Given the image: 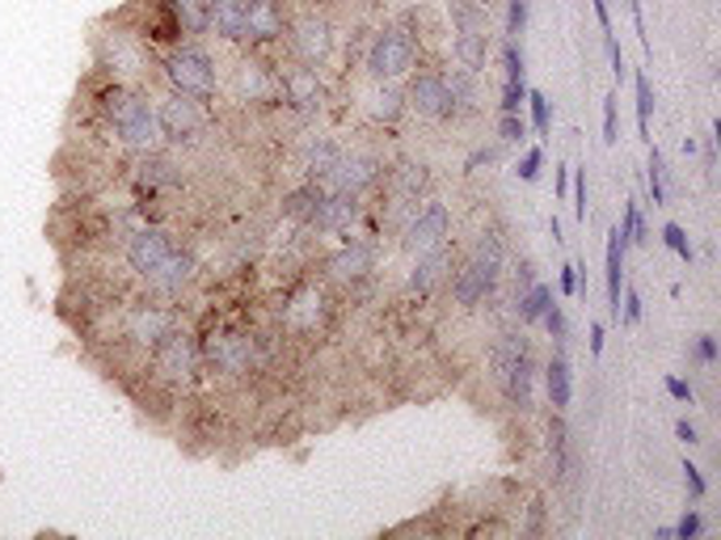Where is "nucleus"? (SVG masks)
<instances>
[{
    "label": "nucleus",
    "mask_w": 721,
    "mask_h": 540,
    "mask_svg": "<svg viewBox=\"0 0 721 540\" xmlns=\"http://www.w3.org/2000/svg\"><path fill=\"white\" fill-rule=\"evenodd\" d=\"M603 338H608L603 325H591V355H603Z\"/></svg>",
    "instance_id": "61"
},
{
    "label": "nucleus",
    "mask_w": 721,
    "mask_h": 540,
    "mask_svg": "<svg viewBox=\"0 0 721 540\" xmlns=\"http://www.w3.org/2000/svg\"><path fill=\"white\" fill-rule=\"evenodd\" d=\"M359 194H346V191H325L321 194V203H316L313 220L321 232H346L350 224L359 220Z\"/></svg>",
    "instance_id": "14"
},
{
    "label": "nucleus",
    "mask_w": 721,
    "mask_h": 540,
    "mask_svg": "<svg viewBox=\"0 0 721 540\" xmlns=\"http://www.w3.org/2000/svg\"><path fill=\"white\" fill-rule=\"evenodd\" d=\"M502 68H506V81H524L528 76V60H524V47L510 38L506 47H502Z\"/></svg>",
    "instance_id": "43"
},
{
    "label": "nucleus",
    "mask_w": 721,
    "mask_h": 540,
    "mask_svg": "<svg viewBox=\"0 0 721 540\" xmlns=\"http://www.w3.org/2000/svg\"><path fill=\"white\" fill-rule=\"evenodd\" d=\"M603 140H608V144L621 140V128H616V97L612 94L603 97Z\"/></svg>",
    "instance_id": "51"
},
{
    "label": "nucleus",
    "mask_w": 721,
    "mask_h": 540,
    "mask_svg": "<svg viewBox=\"0 0 721 540\" xmlns=\"http://www.w3.org/2000/svg\"><path fill=\"white\" fill-rule=\"evenodd\" d=\"M633 85H637V128H641V135L650 140V115H654V85H650V76H646V72H637V76H633Z\"/></svg>",
    "instance_id": "36"
},
{
    "label": "nucleus",
    "mask_w": 721,
    "mask_h": 540,
    "mask_svg": "<svg viewBox=\"0 0 721 540\" xmlns=\"http://www.w3.org/2000/svg\"><path fill=\"white\" fill-rule=\"evenodd\" d=\"M291 47H296V56H300L309 68L325 64L329 51H334V26H329V17L304 13V17L291 26Z\"/></svg>",
    "instance_id": "10"
},
{
    "label": "nucleus",
    "mask_w": 721,
    "mask_h": 540,
    "mask_svg": "<svg viewBox=\"0 0 721 540\" xmlns=\"http://www.w3.org/2000/svg\"><path fill=\"white\" fill-rule=\"evenodd\" d=\"M528 110H532V128L540 140H549L553 135V101L549 94H540V89H528V101H524Z\"/></svg>",
    "instance_id": "35"
},
{
    "label": "nucleus",
    "mask_w": 721,
    "mask_h": 540,
    "mask_svg": "<svg viewBox=\"0 0 721 540\" xmlns=\"http://www.w3.org/2000/svg\"><path fill=\"white\" fill-rule=\"evenodd\" d=\"M283 97H287V106L296 115H316L321 97H325V85H321V76L309 64L291 68V72H283Z\"/></svg>",
    "instance_id": "13"
},
{
    "label": "nucleus",
    "mask_w": 721,
    "mask_h": 540,
    "mask_svg": "<svg viewBox=\"0 0 721 540\" xmlns=\"http://www.w3.org/2000/svg\"><path fill=\"white\" fill-rule=\"evenodd\" d=\"M443 81H447V89H452L456 115H472L477 101H481V94H477V72H469V68H452Z\"/></svg>",
    "instance_id": "26"
},
{
    "label": "nucleus",
    "mask_w": 721,
    "mask_h": 540,
    "mask_svg": "<svg viewBox=\"0 0 721 540\" xmlns=\"http://www.w3.org/2000/svg\"><path fill=\"white\" fill-rule=\"evenodd\" d=\"M372 266H376V245H372V241L343 245L338 254L329 257V275H334V279H343V284H359Z\"/></svg>",
    "instance_id": "16"
},
{
    "label": "nucleus",
    "mask_w": 721,
    "mask_h": 540,
    "mask_svg": "<svg viewBox=\"0 0 721 540\" xmlns=\"http://www.w3.org/2000/svg\"><path fill=\"white\" fill-rule=\"evenodd\" d=\"M536 359H532V350L528 355H519L506 372H502L498 381H502V388H506V397H510V406H519V410H528L532 406V384H536Z\"/></svg>",
    "instance_id": "20"
},
{
    "label": "nucleus",
    "mask_w": 721,
    "mask_h": 540,
    "mask_svg": "<svg viewBox=\"0 0 721 540\" xmlns=\"http://www.w3.org/2000/svg\"><path fill=\"white\" fill-rule=\"evenodd\" d=\"M625 232L621 228H612L608 232V257H603V279H608V309H612V317L621 321V287H625Z\"/></svg>",
    "instance_id": "18"
},
{
    "label": "nucleus",
    "mask_w": 721,
    "mask_h": 540,
    "mask_svg": "<svg viewBox=\"0 0 721 540\" xmlns=\"http://www.w3.org/2000/svg\"><path fill=\"white\" fill-rule=\"evenodd\" d=\"M646 182H650V199H654V207H662V203H666V160H662L659 148L650 153V165H646Z\"/></svg>",
    "instance_id": "39"
},
{
    "label": "nucleus",
    "mask_w": 721,
    "mask_h": 540,
    "mask_svg": "<svg viewBox=\"0 0 721 540\" xmlns=\"http://www.w3.org/2000/svg\"><path fill=\"white\" fill-rule=\"evenodd\" d=\"M692 359H696V363H705V368H709V363H718V338H713V334H696V343H692Z\"/></svg>",
    "instance_id": "50"
},
{
    "label": "nucleus",
    "mask_w": 721,
    "mask_h": 540,
    "mask_svg": "<svg viewBox=\"0 0 721 540\" xmlns=\"http://www.w3.org/2000/svg\"><path fill=\"white\" fill-rule=\"evenodd\" d=\"M401 110H406V94H401V89H393L388 81H380L376 97H372V115L384 119V123H397V119H401Z\"/></svg>",
    "instance_id": "33"
},
{
    "label": "nucleus",
    "mask_w": 721,
    "mask_h": 540,
    "mask_svg": "<svg viewBox=\"0 0 721 540\" xmlns=\"http://www.w3.org/2000/svg\"><path fill=\"white\" fill-rule=\"evenodd\" d=\"M528 140V123L519 119V115H502L498 123V144L506 148V144H524Z\"/></svg>",
    "instance_id": "46"
},
{
    "label": "nucleus",
    "mask_w": 721,
    "mask_h": 540,
    "mask_svg": "<svg viewBox=\"0 0 721 540\" xmlns=\"http://www.w3.org/2000/svg\"><path fill=\"white\" fill-rule=\"evenodd\" d=\"M316 313H321V291H316V287H304L300 300L287 309V321H291V325H313Z\"/></svg>",
    "instance_id": "37"
},
{
    "label": "nucleus",
    "mask_w": 721,
    "mask_h": 540,
    "mask_svg": "<svg viewBox=\"0 0 721 540\" xmlns=\"http://www.w3.org/2000/svg\"><path fill=\"white\" fill-rule=\"evenodd\" d=\"M481 4H490V0H481Z\"/></svg>",
    "instance_id": "63"
},
{
    "label": "nucleus",
    "mask_w": 721,
    "mask_h": 540,
    "mask_svg": "<svg viewBox=\"0 0 721 540\" xmlns=\"http://www.w3.org/2000/svg\"><path fill=\"white\" fill-rule=\"evenodd\" d=\"M178 34H203L207 31V0H169Z\"/></svg>",
    "instance_id": "30"
},
{
    "label": "nucleus",
    "mask_w": 721,
    "mask_h": 540,
    "mask_svg": "<svg viewBox=\"0 0 721 540\" xmlns=\"http://www.w3.org/2000/svg\"><path fill=\"white\" fill-rule=\"evenodd\" d=\"M621 232H625L628 245H646L650 241V228H646V220H641V207L628 199L625 203V224H621Z\"/></svg>",
    "instance_id": "40"
},
{
    "label": "nucleus",
    "mask_w": 721,
    "mask_h": 540,
    "mask_svg": "<svg viewBox=\"0 0 721 540\" xmlns=\"http://www.w3.org/2000/svg\"><path fill=\"white\" fill-rule=\"evenodd\" d=\"M549 304H553V291H549L544 284H532L528 291L515 296V313H519L524 325H536V321L549 313Z\"/></svg>",
    "instance_id": "31"
},
{
    "label": "nucleus",
    "mask_w": 721,
    "mask_h": 540,
    "mask_svg": "<svg viewBox=\"0 0 721 540\" xmlns=\"http://www.w3.org/2000/svg\"><path fill=\"white\" fill-rule=\"evenodd\" d=\"M544 329H549V338L557 343V347H565L569 343V321H565V313H562V304H549V313H544Z\"/></svg>",
    "instance_id": "45"
},
{
    "label": "nucleus",
    "mask_w": 721,
    "mask_h": 540,
    "mask_svg": "<svg viewBox=\"0 0 721 540\" xmlns=\"http://www.w3.org/2000/svg\"><path fill=\"white\" fill-rule=\"evenodd\" d=\"M540 165H544V148H528V153L519 157V165H515V173H519L524 182H536V178H540Z\"/></svg>",
    "instance_id": "49"
},
{
    "label": "nucleus",
    "mask_w": 721,
    "mask_h": 540,
    "mask_svg": "<svg viewBox=\"0 0 721 540\" xmlns=\"http://www.w3.org/2000/svg\"><path fill=\"white\" fill-rule=\"evenodd\" d=\"M666 393H671L675 401H684V406H692V401H696V388H692L688 381H680V376H666Z\"/></svg>",
    "instance_id": "56"
},
{
    "label": "nucleus",
    "mask_w": 721,
    "mask_h": 540,
    "mask_svg": "<svg viewBox=\"0 0 721 540\" xmlns=\"http://www.w3.org/2000/svg\"><path fill=\"white\" fill-rule=\"evenodd\" d=\"M621 313H625L628 325H637V321L646 317V304H641V296H637L633 287H628L625 296H621Z\"/></svg>",
    "instance_id": "52"
},
{
    "label": "nucleus",
    "mask_w": 721,
    "mask_h": 540,
    "mask_svg": "<svg viewBox=\"0 0 721 540\" xmlns=\"http://www.w3.org/2000/svg\"><path fill=\"white\" fill-rule=\"evenodd\" d=\"M662 245L671 250L675 257H684V262H692L696 257V250H692V241H688V232L680 228V224H662Z\"/></svg>",
    "instance_id": "41"
},
{
    "label": "nucleus",
    "mask_w": 721,
    "mask_h": 540,
    "mask_svg": "<svg viewBox=\"0 0 721 540\" xmlns=\"http://www.w3.org/2000/svg\"><path fill=\"white\" fill-rule=\"evenodd\" d=\"M173 329H178V317L169 309H157V304H144V309L127 313V338L144 350H157Z\"/></svg>",
    "instance_id": "12"
},
{
    "label": "nucleus",
    "mask_w": 721,
    "mask_h": 540,
    "mask_svg": "<svg viewBox=\"0 0 721 540\" xmlns=\"http://www.w3.org/2000/svg\"><path fill=\"white\" fill-rule=\"evenodd\" d=\"M101 68L119 81V76H135L140 68H144V56H140V47L127 38V34H106L101 43Z\"/></svg>",
    "instance_id": "15"
},
{
    "label": "nucleus",
    "mask_w": 721,
    "mask_h": 540,
    "mask_svg": "<svg viewBox=\"0 0 721 540\" xmlns=\"http://www.w3.org/2000/svg\"><path fill=\"white\" fill-rule=\"evenodd\" d=\"M684 485H688L692 499H705V494H709V481H705V477H700V469H696V465H688V460H684Z\"/></svg>",
    "instance_id": "54"
},
{
    "label": "nucleus",
    "mask_w": 721,
    "mask_h": 540,
    "mask_svg": "<svg viewBox=\"0 0 721 540\" xmlns=\"http://www.w3.org/2000/svg\"><path fill=\"white\" fill-rule=\"evenodd\" d=\"M675 435H680V440H684V444H700V431H696V427H692L688 418H680V422H675Z\"/></svg>",
    "instance_id": "60"
},
{
    "label": "nucleus",
    "mask_w": 721,
    "mask_h": 540,
    "mask_svg": "<svg viewBox=\"0 0 721 540\" xmlns=\"http://www.w3.org/2000/svg\"><path fill=\"white\" fill-rule=\"evenodd\" d=\"M565 191H569V165H557V194L565 199Z\"/></svg>",
    "instance_id": "62"
},
{
    "label": "nucleus",
    "mask_w": 721,
    "mask_h": 540,
    "mask_svg": "<svg viewBox=\"0 0 721 540\" xmlns=\"http://www.w3.org/2000/svg\"><path fill=\"white\" fill-rule=\"evenodd\" d=\"M498 153H502V144H490V148H477V153H472V157L465 160V169H469V173H481L485 165H494V160H498Z\"/></svg>",
    "instance_id": "53"
},
{
    "label": "nucleus",
    "mask_w": 721,
    "mask_h": 540,
    "mask_svg": "<svg viewBox=\"0 0 721 540\" xmlns=\"http://www.w3.org/2000/svg\"><path fill=\"white\" fill-rule=\"evenodd\" d=\"M628 4V17H633V31L641 38V47H650V34H646V13H641V0H625Z\"/></svg>",
    "instance_id": "57"
},
{
    "label": "nucleus",
    "mask_w": 721,
    "mask_h": 540,
    "mask_svg": "<svg viewBox=\"0 0 721 540\" xmlns=\"http://www.w3.org/2000/svg\"><path fill=\"white\" fill-rule=\"evenodd\" d=\"M549 456H553V473L557 477L569 473V440H565L562 422H553V427H549Z\"/></svg>",
    "instance_id": "38"
},
{
    "label": "nucleus",
    "mask_w": 721,
    "mask_h": 540,
    "mask_svg": "<svg viewBox=\"0 0 721 540\" xmlns=\"http://www.w3.org/2000/svg\"><path fill=\"white\" fill-rule=\"evenodd\" d=\"M97 110L106 115V123L115 128V135L123 140L131 153H153V148L160 144L157 110L148 106V97H140L135 89H127L123 81L97 89Z\"/></svg>",
    "instance_id": "1"
},
{
    "label": "nucleus",
    "mask_w": 721,
    "mask_h": 540,
    "mask_svg": "<svg viewBox=\"0 0 721 540\" xmlns=\"http://www.w3.org/2000/svg\"><path fill=\"white\" fill-rule=\"evenodd\" d=\"M376 178H380V165L372 157H350V153H343V157L325 169V178H321L316 187H321V191L363 194Z\"/></svg>",
    "instance_id": "11"
},
{
    "label": "nucleus",
    "mask_w": 721,
    "mask_h": 540,
    "mask_svg": "<svg viewBox=\"0 0 721 540\" xmlns=\"http://www.w3.org/2000/svg\"><path fill=\"white\" fill-rule=\"evenodd\" d=\"M321 187H316L313 178H309V182H304V187H296V191L291 194H283V216H287V220H313V212H316V203H321Z\"/></svg>",
    "instance_id": "27"
},
{
    "label": "nucleus",
    "mask_w": 721,
    "mask_h": 540,
    "mask_svg": "<svg viewBox=\"0 0 721 540\" xmlns=\"http://www.w3.org/2000/svg\"><path fill=\"white\" fill-rule=\"evenodd\" d=\"M160 68H165V81L173 85V94L194 97V101L216 94V60L203 47H173Z\"/></svg>",
    "instance_id": "3"
},
{
    "label": "nucleus",
    "mask_w": 721,
    "mask_h": 540,
    "mask_svg": "<svg viewBox=\"0 0 721 540\" xmlns=\"http://www.w3.org/2000/svg\"><path fill=\"white\" fill-rule=\"evenodd\" d=\"M562 296H578V266H562Z\"/></svg>",
    "instance_id": "59"
},
{
    "label": "nucleus",
    "mask_w": 721,
    "mask_h": 540,
    "mask_svg": "<svg viewBox=\"0 0 721 540\" xmlns=\"http://www.w3.org/2000/svg\"><path fill=\"white\" fill-rule=\"evenodd\" d=\"M207 359L220 368V372H250L253 363V347L245 334H220V338H212L207 343Z\"/></svg>",
    "instance_id": "17"
},
{
    "label": "nucleus",
    "mask_w": 721,
    "mask_h": 540,
    "mask_svg": "<svg viewBox=\"0 0 721 540\" xmlns=\"http://www.w3.org/2000/svg\"><path fill=\"white\" fill-rule=\"evenodd\" d=\"M544 388H549L553 410H565V406H569V397H574V372H569L565 355H553V359L544 363Z\"/></svg>",
    "instance_id": "25"
},
{
    "label": "nucleus",
    "mask_w": 721,
    "mask_h": 540,
    "mask_svg": "<svg viewBox=\"0 0 721 540\" xmlns=\"http://www.w3.org/2000/svg\"><path fill=\"white\" fill-rule=\"evenodd\" d=\"M199 359H203V347L182 334V329H173L157 350H153V363H157V376L169 384H187L194 372H199Z\"/></svg>",
    "instance_id": "7"
},
{
    "label": "nucleus",
    "mask_w": 721,
    "mask_h": 540,
    "mask_svg": "<svg viewBox=\"0 0 721 540\" xmlns=\"http://www.w3.org/2000/svg\"><path fill=\"white\" fill-rule=\"evenodd\" d=\"M426 182H431V173H426L422 165H401V169H397V187H393V191H397V199L413 203L418 194L426 191Z\"/></svg>",
    "instance_id": "34"
},
{
    "label": "nucleus",
    "mask_w": 721,
    "mask_h": 540,
    "mask_svg": "<svg viewBox=\"0 0 721 540\" xmlns=\"http://www.w3.org/2000/svg\"><path fill=\"white\" fill-rule=\"evenodd\" d=\"M237 89H241V97H250V101H262V97L275 89V81H271V72L262 64H241Z\"/></svg>",
    "instance_id": "32"
},
{
    "label": "nucleus",
    "mask_w": 721,
    "mask_h": 540,
    "mask_svg": "<svg viewBox=\"0 0 721 540\" xmlns=\"http://www.w3.org/2000/svg\"><path fill=\"white\" fill-rule=\"evenodd\" d=\"M452 56H456V64L460 68L481 72V68H485V56H490V34L481 31V26H472V31H456Z\"/></svg>",
    "instance_id": "23"
},
{
    "label": "nucleus",
    "mask_w": 721,
    "mask_h": 540,
    "mask_svg": "<svg viewBox=\"0 0 721 540\" xmlns=\"http://www.w3.org/2000/svg\"><path fill=\"white\" fill-rule=\"evenodd\" d=\"M524 31H528V0H510V4H506V34L519 43Z\"/></svg>",
    "instance_id": "47"
},
{
    "label": "nucleus",
    "mask_w": 721,
    "mask_h": 540,
    "mask_svg": "<svg viewBox=\"0 0 721 540\" xmlns=\"http://www.w3.org/2000/svg\"><path fill=\"white\" fill-rule=\"evenodd\" d=\"M338 157H343V144H338V140H325V135H321V140H309V148H304V169H309V178L321 182L325 169Z\"/></svg>",
    "instance_id": "29"
},
{
    "label": "nucleus",
    "mask_w": 721,
    "mask_h": 540,
    "mask_svg": "<svg viewBox=\"0 0 721 540\" xmlns=\"http://www.w3.org/2000/svg\"><path fill=\"white\" fill-rule=\"evenodd\" d=\"M528 101V81H502V115H519V106Z\"/></svg>",
    "instance_id": "44"
},
{
    "label": "nucleus",
    "mask_w": 721,
    "mask_h": 540,
    "mask_svg": "<svg viewBox=\"0 0 721 540\" xmlns=\"http://www.w3.org/2000/svg\"><path fill=\"white\" fill-rule=\"evenodd\" d=\"M574 216L578 220H587V169H574Z\"/></svg>",
    "instance_id": "55"
},
{
    "label": "nucleus",
    "mask_w": 721,
    "mask_h": 540,
    "mask_svg": "<svg viewBox=\"0 0 721 540\" xmlns=\"http://www.w3.org/2000/svg\"><path fill=\"white\" fill-rule=\"evenodd\" d=\"M250 22V0H207V31L224 38H245Z\"/></svg>",
    "instance_id": "19"
},
{
    "label": "nucleus",
    "mask_w": 721,
    "mask_h": 540,
    "mask_svg": "<svg viewBox=\"0 0 721 540\" xmlns=\"http://www.w3.org/2000/svg\"><path fill=\"white\" fill-rule=\"evenodd\" d=\"M190 279H194V257L182 254V250H173V254H169V262H165L157 275L148 279V287H153V291H160V296H178V291H182Z\"/></svg>",
    "instance_id": "22"
},
{
    "label": "nucleus",
    "mask_w": 721,
    "mask_h": 540,
    "mask_svg": "<svg viewBox=\"0 0 721 540\" xmlns=\"http://www.w3.org/2000/svg\"><path fill=\"white\" fill-rule=\"evenodd\" d=\"M418 60V34L409 26H384L368 47V76L372 81H397Z\"/></svg>",
    "instance_id": "4"
},
{
    "label": "nucleus",
    "mask_w": 721,
    "mask_h": 540,
    "mask_svg": "<svg viewBox=\"0 0 721 540\" xmlns=\"http://www.w3.org/2000/svg\"><path fill=\"white\" fill-rule=\"evenodd\" d=\"M532 284H536V266L524 257V262H519V271H515V296H519V291H528Z\"/></svg>",
    "instance_id": "58"
},
{
    "label": "nucleus",
    "mask_w": 721,
    "mask_h": 540,
    "mask_svg": "<svg viewBox=\"0 0 721 540\" xmlns=\"http://www.w3.org/2000/svg\"><path fill=\"white\" fill-rule=\"evenodd\" d=\"M406 110H413L418 119H456V106H452V89H447V81H443V72H418L413 81H409L406 89Z\"/></svg>",
    "instance_id": "5"
},
{
    "label": "nucleus",
    "mask_w": 721,
    "mask_h": 540,
    "mask_svg": "<svg viewBox=\"0 0 721 540\" xmlns=\"http://www.w3.org/2000/svg\"><path fill=\"white\" fill-rule=\"evenodd\" d=\"M447 9H452V17H456V26L460 31H472V26H481V0H447Z\"/></svg>",
    "instance_id": "42"
},
{
    "label": "nucleus",
    "mask_w": 721,
    "mask_h": 540,
    "mask_svg": "<svg viewBox=\"0 0 721 540\" xmlns=\"http://www.w3.org/2000/svg\"><path fill=\"white\" fill-rule=\"evenodd\" d=\"M671 532H675V540H696V537H705V532H709V524H705L696 511H688V515H684V519H680Z\"/></svg>",
    "instance_id": "48"
},
{
    "label": "nucleus",
    "mask_w": 721,
    "mask_h": 540,
    "mask_svg": "<svg viewBox=\"0 0 721 540\" xmlns=\"http://www.w3.org/2000/svg\"><path fill=\"white\" fill-rule=\"evenodd\" d=\"M279 34H283L279 0H250V22H245V38H253V43H275Z\"/></svg>",
    "instance_id": "21"
},
{
    "label": "nucleus",
    "mask_w": 721,
    "mask_h": 540,
    "mask_svg": "<svg viewBox=\"0 0 721 540\" xmlns=\"http://www.w3.org/2000/svg\"><path fill=\"white\" fill-rule=\"evenodd\" d=\"M447 237H452V212L443 203H435V199L422 212H413V220L406 224V250L413 257L447 245Z\"/></svg>",
    "instance_id": "8"
},
{
    "label": "nucleus",
    "mask_w": 721,
    "mask_h": 540,
    "mask_svg": "<svg viewBox=\"0 0 721 540\" xmlns=\"http://www.w3.org/2000/svg\"><path fill=\"white\" fill-rule=\"evenodd\" d=\"M178 245H173V237L165 232V228H135L131 237H127V266L140 275V279H153L160 266L169 262Z\"/></svg>",
    "instance_id": "6"
},
{
    "label": "nucleus",
    "mask_w": 721,
    "mask_h": 540,
    "mask_svg": "<svg viewBox=\"0 0 721 540\" xmlns=\"http://www.w3.org/2000/svg\"><path fill=\"white\" fill-rule=\"evenodd\" d=\"M157 123H160V140H173V144H182V140H187L190 144V140L203 131V110H199V101H194V97L169 94L157 106Z\"/></svg>",
    "instance_id": "9"
},
{
    "label": "nucleus",
    "mask_w": 721,
    "mask_h": 540,
    "mask_svg": "<svg viewBox=\"0 0 721 540\" xmlns=\"http://www.w3.org/2000/svg\"><path fill=\"white\" fill-rule=\"evenodd\" d=\"M447 271H452L447 245L431 250V254H418V266H413V275H409V287H413V291H431V287H440V279Z\"/></svg>",
    "instance_id": "24"
},
{
    "label": "nucleus",
    "mask_w": 721,
    "mask_h": 540,
    "mask_svg": "<svg viewBox=\"0 0 721 540\" xmlns=\"http://www.w3.org/2000/svg\"><path fill=\"white\" fill-rule=\"evenodd\" d=\"M182 173H178V165L169 157H157V153H144L140 160V187H148V191H160V187H173Z\"/></svg>",
    "instance_id": "28"
},
{
    "label": "nucleus",
    "mask_w": 721,
    "mask_h": 540,
    "mask_svg": "<svg viewBox=\"0 0 721 540\" xmlns=\"http://www.w3.org/2000/svg\"><path fill=\"white\" fill-rule=\"evenodd\" d=\"M502 266H506V245H502L498 232H485L477 245H472V257L452 275V300L456 304H481L494 296V287L502 279Z\"/></svg>",
    "instance_id": "2"
}]
</instances>
